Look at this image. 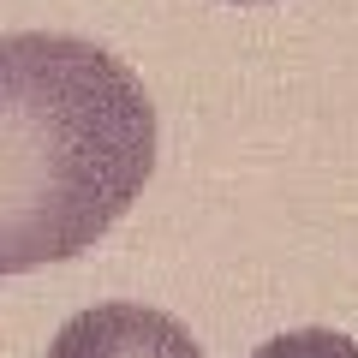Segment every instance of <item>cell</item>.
Here are the masks:
<instances>
[{
    "label": "cell",
    "mask_w": 358,
    "mask_h": 358,
    "mask_svg": "<svg viewBox=\"0 0 358 358\" xmlns=\"http://www.w3.org/2000/svg\"><path fill=\"white\" fill-rule=\"evenodd\" d=\"M48 358H203L185 322L150 305H96L54 334Z\"/></svg>",
    "instance_id": "cell-2"
},
{
    "label": "cell",
    "mask_w": 358,
    "mask_h": 358,
    "mask_svg": "<svg viewBox=\"0 0 358 358\" xmlns=\"http://www.w3.org/2000/svg\"><path fill=\"white\" fill-rule=\"evenodd\" d=\"M155 108L78 36H0V275L90 251L143 197Z\"/></svg>",
    "instance_id": "cell-1"
},
{
    "label": "cell",
    "mask_w": 358,
    "mask_h": 358,
    "mask_svg": "<svg viewBox=\"0 0 358 358\" xmlns=\"http://www.w3.org/2000/svg\"><path fill=\"white\" fill-rule=\"evenodd\" d=\"M251 358H358V341L334 329H293V334H275L268 346H257Z\"/></svg>",
    "instance_id": "cell-3"
}]
</instances>
